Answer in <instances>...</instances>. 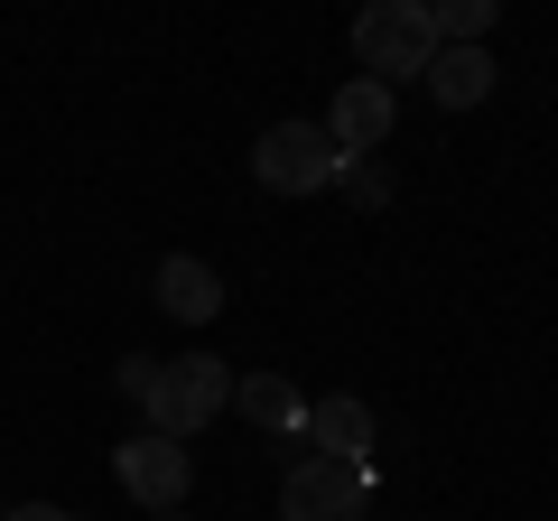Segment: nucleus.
I'll return each instance as SVG.
<instances>
[{
  "instance_id": "nucleus-7",
  "label": "nucleus",
  "mask_w": 558,
  "mask_h": 521,
  "mask_svg": "<svg viewBox=\"0 0 558 521\" xmlns=\"http://www.w3.org/2000/svg\"><path fill=\"white\" fill-rule=\"evenodd\" d=\"M299 438L317 447L326 465H373V410L336 391V401H317V410H307V428H299Z\"/></svg>"
},
{
  "instance_id": "nucleus-9",
  "label": "nucleus",
  "mask_w": 558,
  "mask_h": 521,
  "mask_svg": "<svg viewBox=\"0 0 558 521\" xmlns=\"http://www.w3.org/2000/svg\"><path fill=\"white\" fill-rule=\"evenodd\" d=\"M159 307H168L178 326H215V307H223V280L205 270L196 252H168V260H159Z\"/></svg>"
},
{
  "instance_id": "nucleus-12",
  "label": "nucleus",
  "mask_w": 558,
  "mask_h": 521,
  "mask_svg": "<svg viewBox=\"0 0 558 521\" xmlns=\"http://www.w3.org/2000/svg\"><path fill=\"white\" fill-rule=\"evenodd\" d=\"M344 196H354V205H381V196H391V178H381V159H344Z\"/></svg>"
},
{
  "instance_id": "nucleus-13",
  "label": "nucleus",
  "mask_w": 558,
  "mask_h": 521,
  "mask_svg": "<svg viewBox=\"0 0 558 521\" xmlns=\"http://www.w3.org/2000/svg\"><path fill=\"white\" fill-rule=\"evenodd\" d=\"M159 373H168L159 354H121V401H140V410H149V391H159Z\"/></svg>"
},
{
  "instance_id": "nucleus-11",
  "label": "nucleus",
  "mask_w": 558,
  "mask_h": 521,
  "mask_svg": "<svg viewBox=\"0 0 558 521\" xmlns=\"http://www.w3.org/2000/svg\"><path fill=\"white\" fill-rule=\"evenodd\" d=\"M428 28H438V47H484L494 38V0H438Z\"/></svg>"
},
{
  "instance_id": "nucleus-8",
  "label": "nucleus",
  "mask_w": 558,
  "mask_h": 521,
  "mask_svg": "<svg viewBox=\"0 0 558 521\" xmlns=\"http://www.w3.org/2000/svg\"><path fill=\"white\" fill-rule=\"evenodd\" d=\"M233 410L252 428H270V438H299V428H307V401H299V381H289V373H233Z\"/></svg>"
},
{
  "instance_id": "nucleus-6",
  "label": "nucleus",
  "mask_w": 558,
  "mask_h": 521,
  "mask_svg": "<svg viewBox=\"0 0 558 521\" xmlns=\"http://www.w3.org/2000/svg\"><path fill=\"white\" fill-rule=\"evenodd\" d=\"M391 131H400V94H391V84H373V75L336 84V102H326V141H336L344 159H381Z\"/></svg>"
},
{
  "instance_id": "nucleus-14",
  "label": "nucleus",
  "mask_w": 558,
  "mask_h": 521,
  "mask_svg": "<svg viewBox=\"0 0 558 521\" xmlns=\"http://www.w3.org/2000/svg\"><path fill=\"white\" fill-rule=\"evenodd\" d=\"M0 521H75L65 502H20V512H0Z\"/></svg>"
},
{
  "instance_id": "nucleus-4",
  "label": "nucleus",
  "mask_w": 558,
  "mask_h": 521,
  "mask_svg": "<svg viewBox=\"0 0 558 521\" xmlns=\"http://www.w3.org/2000/svg\"><path fill=\"white\" fill-rule=\"evenodd\" d=\"M373 512V465H326L299 457L279 484V521H363Z\"/></svg>"
},
{
  "instance_id": "nucleus-5",
  "label": "nucleus",
  "mask_w": 558,
  "mask_h": 521,
  "mask_svg": "<svg viewBox=\"0 0 558 521\" xmlns=\"http://www.w3.org/2000/svg\"><path fill=\"white\" fill-rule=\"evenodd\" d=\"M112 475H121V494L140 512H186V494H196V457L178 438H149V428L131 447H112Z\"/></svg>"
},
{
  "instance_id": "nucleus-2",
  "label": "nucleus",
  "mask_w": 558,
  "mask_h": 521,
  "mask_svg": "<svg viewBox=\"0 0 558 521\" xmlns=\"http://www.w3.org/2000/svg\"><path fill=\"white\" fill-rule=\"evenodd\" d=\"M354 57H363V75L391 84V94H400V75H428V57H438L428 0H373L354 20Z\"/></svg>"
},
{
  "instance_id": "nucleus-1",
  "label": "nucleus",
  "mask_w": 558,
  "mask_h": 521,
  "mask_svg": "<svg viewBox=\"0 0 558 521\" xmlns=\"http://www.w3.org/2000/svg\"><path fill=\"white\" fill-rule=\"evenodd\" d=\"M223 410H233V363L223 354H178L159 373V391H149V438H196V428H215Z\"/></svg>"
},
{
  "instance_id": "nucleus-15",
  "label": "nucleus",
  "mask_w": 558,
  "mask_h": 521,
  "mask_svg": "<svg viewBox=\"0 0 558 521\" xmlns=\"http://www.w3.org/2000/svg\"><path fill=\"white\" fill-rule=\"evenodd\" d=\"M149 521H186V512H149Z\"/></svg>"
},
{
  "instance_id": "nucleus-3",
  "label": "nucleus",
  "mask_w": 558,
  "mask_h": 521,
  "mask_svg": "<svg viewBox=\"0 0 558 521\" xmlns=\"http://www.w3.org/2000/svg\"><path fill=\"white\" fill-rule=\"evenodd\" d=\"M252 178L270 196H317V186L344 178V149L326 141V121H270L260 149H252Z\"/></svg>"
},
{
  "instance_id": "nucleus-10",
  "label": "nucleus",
  "mask_w": 558,
  "mask_h": 521,
  "mask_svg": "<svg viewBox=\"0 0 558 521\" xmlns=\"http://www.w3.org/2000/svg\"><path fill=\"white\" fill-rule=\"evenodd\" d=\"M418 84H428V94H438L447 112H475V102L494 94V57H484V47H438Z\"/></svg>"
}]
</instances>
